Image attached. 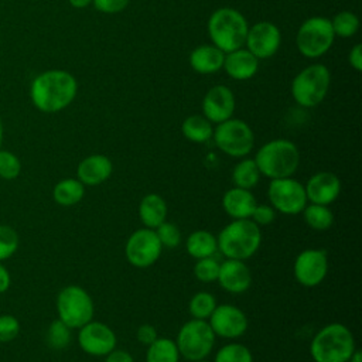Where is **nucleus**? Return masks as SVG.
Wrapping results in <instances>:
<instances>
[{"label":"nucleus","mask_w":362,"mask_h":362,"mask_svg":"<svg viewBox=\"0 0 362 362\" xmlns=\"http://www.w3.org/2000/svg\"><path fill=\"white\" fill-rule=\"evenodd\" d=\"M212 139L216 147L233 158L246 157L255 146L252 127L242 119H228L214 129Z\"/></svg>","instance_id":"obj_10"},{"label":"nucleus","mask_w":362,"mask_h":362,"mask_svg":"<svg viewBox=\"0 0 362 362\" xmlns=\"http://www.w3.org/2000/svg\"><path fill=\"white\" fill-rule=\"evenodd\" d=\"M216 305V297L212 293L198 291L189 298L188 313L195 320H208Z\"/></svg>","instance_id":"obj_31"},{"label":"nucleus","mask_w":362,"mask_h":362,"mask_svg":"<svg viewBox=\"0 0 362 362\" xmlns=\"http://www.w3.org/2000/svg\"><path fill=\"white\" fill-rule=\"evenodd\" d=\"M260 180V171L253 158H242L232 170L233 187L252 189Z\"/></svg>","instance_id":"obj_29"},{"label":"nucleus","mask_w":362,"mask_h":362,"mask_svg":"<svg viewBox=\"0 0 362 362\" xmlns=\"http://www.w3.org/2000/svg\"><path fill=\"white\" fill-rule=\"evenodd\" d=\"M219 264L221 262H218L214 256L198 259L194 264V276L202 283H214L218 279Z\"/></svg>","instance_id":"obj_36"},{"label":"nucleus","mask_w":362,"mask_h":362,"mask_svg":"<svg viewBox=\"0 0 362 362\" xmlns=\"http://www.w3.org/2000/svg\"><path fill=\"white\" fill-rule=\"evenodd\" d=\"M136 338L141 345L148 346L153 341L158 338V334L151 324H141L136 331Z\"/></svg>","instance_id":"obj_42"},{"label":"nucleus","mask_w":362,"mask_h":362,"mask_svg":"<svg viewBox=\"0 0 362 362\" xmlns=\"http://www.w3.org/2000/svg\"><path fill=\"white\" fill-rule=\"evenodd\" d=\"M260 175L276 180L293 177L300 164L297 146L287 139H274L264 143L253 157Z\"/></svg>","instance_id":"obj_3"},{"label":"nucleus","mask_w":362,"mask_h":362,"mask_svg":"<svg viewBox=\"0 0 362 362\" xmlns=\"http://www.w3.org/2000/svg\"><path fill=\"white\" fill-rule=\"evenodd\" d=\"M334 38L335 34L331 20L322 16H314L303 21L298 27L296 45L303 57L314 59L322 57L331 48Z\"/></svg>","instance_id":"obj_9"},{"label":"nucleus","mask_w":362,"mask_h":362,"mask_svg":"<svg viewBox=\"0 0 362 362\" xmlns=\"http://www.w3.org/2000/svg\"><path fill=\"white\" fill-rule=\"evenodd\" d=\"M180 352L174 339L158 337L146 351V362H178Z\"/></svg>","instance_id":"obj_28"},{"label":"nucleus","mask_w":362,"mask_h":362,"mask_svg":"<svg viewBox=\"0 0 362 362\" xmlns=\"http://www.w3.org/2000/svg\"><path fill=\"white\" fill-rule=\"evenodd\" d=\"M218 250L226 259L246 260L260 247V226L252 219H233L216 236Z\"/></svg>","instance_id":"obj_4"},{"label":"nucleus","mask_w":362,"mask_h":362,"mask_svg":"<svg viewBox=\"0 0 362 362\" xmlns=\"http://www.w3.org/2000/svg\"><path fill=\"white\" fill-rule=\"evenodd\" d=\"M78 345L90 356H106L117 345L115 331L105 322L90 320L78 328Z\"/></svg>","instance_id":"obj_13"},{"label":"nucleus","mask_w":362,"mask_h":362,"mask_svg":"<svg viewBox=\"0 0 362 362\" xmlns=\"http://www.w3.org/2000/svg\"><path fill=\"white\" fill-rule=\"evenodd\" d=\"M192 362H211V361H206V358H205V359H198V361H192Z\"/></svg>","instance_id":"obj_49"},{"label":"nucleus","mask_w":362,"mask_h":362,"mask_svg":"<svg viewBox=\"0 0 362 362\" xmlns=\"http://www.w3.org/2000/svg\"><path fill=\"white\" fill-rule=\"evenodd\" d=\"M225 52L214 44H204L194 48L189 54L191 68L202 75L215 74L222 69Z\"/></svg>","instance_id":"obj_23"},{"label":"nucleus","mask_w":362,"mask_h":362,"mask_svg":"<svg viewBox=\"0 0 362 362\" xmlns=\"http://www.w3.org/2000/svg\"><path fill=\"white\" fill-rule=\"evenodd\" d=\"M185 250L194 259H204L214 256L218 252L216 236L205 229L194 230L185 240Z\"/></svg>","instance_id":"obj_25"},{"label":"nucleus","mask_w":362,"mask_h":362,"mask_svg":"<svg viewBox=\"0 0 362 362\" xmlns=\"http://www.w3.org/2000/svg\"><path fill=\"white\" fill-rule=\"evenodd\" d=\"M281 33L270 21H259L249 27L245 45L259 61L272 58L280 48Z\"/></svg>","instance_id":"obj_16"},{"label":"nucleus","mask_w":362,"mask_h":362,"mask_svg":"<svg viewBox=\"0 0 362 362\" xmlns=\"http://www.w3.org/2000/svg\"><path fill=\"white\" fill-rule=\"evenodd\" d=\"M78 92V82L64 69H49L34 78L30 88L33 105L44 113H57L69 106Z\"/></svg>","instance_id":"obj_1"},{"label":"nucleus","mask_w":362,"mask_h":362,"mask_svg":"<svg viewBox=\"0 0 362 362\" xmlns=\"http://www.w3.org/2000/svg\"><path fill=\"white\" fill-rule=\"evenodd\" d=\"M157 238L161 243L163 247H168V249H174L181 243V230L180 228L168 221H164L160 226H157L156 229Z\"/></svg>","instance_id":"obj_38"},{"label":"nucleus","mask_w":362,"mask_h":362,"mask_svg":"<svg viewBox=\"0 0 362 362\" xmlns=\"http://www.w3.org/2000/svg\"><path fill=\"white\" fill-rule=\"evenodd\" d=\"M11 286V274L8 269L0 262V294L6 293Z\"/></svg>","instance_id":"obj_45"},{"label":"nucleus","mask_w":362,"mask_h":362,"mask_svg":"<svg viewBox=\"0 0 362 362\" xmlns=\"http://www.w3.org/2000/svg\"><path fill=\"white\" fill-rule=\"evenodd\" d=\"M113 163L105 154H90L85 157L76 167V178L85 187H96L110 178Z\"/></svg>","instance_id":"obj_20"},{"label":"nucleus","mask_w":362,"mask_h":362,"mask_svg":"<svg viewBox=\"0 0 362 362\" xmlns=\"http://www.w3.org/2000/svg\"><path fill=\"white\" fill-rule=\"evenodd\" d=\"M222 69L232 79L246 81L256 75L259 69V59L249 49L238 48L225 54Z\"/></svg>","instance_id":"obj_21"},{"label":"nucleus","mask_w":362,"mask_h":362,"mask_svg":"<svg viewBox=\"0 0 362 362\" xmlns=\"http://www.w3.org/2000/svg\"><path fill=\"white\" fill-rule=\"evenodd\" d=\"M215 337L236 339L242 337L249 327L246 314L233 304H218L206 320Z\"/></svg>","instance_id":"obj_15"},{"label":"nucleus","mask_w":362,"mask_h":362,"mask_svg":"<svg viewBox=\"0 0 362 362\" xmlns=\"http://www.w3.org/2000/svg\"><path fill=\"white\" fill-rule=\"evenodd\" d=\"M304 189L308 202L329 206L341 194V180L331 171H320L308 178Z\"/></svg>","instance_id":"obj_18"},{"label":"nucleus","mask_w":362,"mask_h":362,"mask_svg":"<svg viewBox=\"0 0 362 362\" xmlns=\"http://www.w3.org/2000/svg\"><path fill=\"white\" fill-rule=\"evenodd\" d=\"M21 173V161L20 158L8 151L0 148V178L6 181L16 180Z\"/></svg>","instance_id":"obj_37"},{"label":"nucleus","mask_w":362,"mask_h":362,"mask_svg":"<svg viewBox=\"0 0 362 362\" xmlns=\"http://www.w3.org/2000/svg\"><path fill=\"white\" fill-rule=\"evenodd\" d=\"M201 107L204 116L212 124H219L232 117L236 107L235 95L228 86L215 85L204 95Z\"/></svg>","instance_id":"obj_17"},{"label":"nucleus","mask_w":362,"mask_h":362,"mask_svg":"<svg viewBox=\"0 0 362 362\" xmlns=\"http://www.w3.org/2000/svg\"><path fill=\"white\" fill-rule=\"evenodd\" d=\"M348 61H349V65L355 71H358V72L362 71V45L361 44H355L351 48V51L348 54Z\"/></svg>","instance_id":"obj_43"},{"label":"nucleus","mask_w":362,"mask_h":362,"mask_svg":"<svg viewBox=\"0 0 362 362\" xmlns=\"http://www.w3.org/2000/svg\"><path fill=\"white\" fill-rule=\"evenodd\" d=\"M331 25L335 37L351 38L359 30V18L355 13L344 10L334 16V18L331 20Z\"/></svg>","instance_id":"obj_32"},{"label":"nucleus","mask_w":362,"mask_h":362,"mask_svg":"<svg viewBox=\"0 0 362 362\" xmlns=\"http://www.w3.org/2000/svg\"><path fill=\"white\" fill-rule=\"evenodd\" d=\"M348 362H362V352L359 349H355Z\"/></svg>","instance_id":"obj_47"},{"label":"nucleus","mask_w":362,"mask_h":362,"mask_svg":"<svg viewBox=\"0 0 362 362\" xmlns=\"http://www.w3.org/2000/svg\"><path fill=\"white\" fill-rule=\"evenodd\" d=\"M256 205L257 201L252 189L232 187L222 197V208L232 219H250Z\"/></svg>","instance_id":"obj_22"},{"label":"nucleus","mask_w":362,"mask_h":362,"mask_svg":"<svg viewBox=\"0 0 362 362\" xmlns=\"http://www.w3.org/2000/svg\"><path fill=\"white\" fill-rule=\"evenodd\" d=\"M250 219L259 226H266L276 219V211L270 204H257L250 215Z\"/></svg>","instance_id":"obj_40"},{"label":"nucleus","mask_w":362,"mask_h":362,"mask_svg":"<svg viewBox=\"0 0 362 362\" xmlns=\"http://www.w3.org/2000/svg\"><path fill=\"white\" fill-rule=\"evenodd\" d=\"M130 0H92L93 7L103 14H117L123 11Z\"/></svg>","instance_id":"obj_41"},{"label":"nucleus","mask_w":362,"mask_h":362,"mask_svg":"<svg viewBox=\"0 0 362 362\" xmlns=\"http://www.w3.org/2000/svg\"><path fill=\"white\" fill-rule=\"evenodd\" d=\"M184 137L192 143H205L212 139L214 124L204 115H191L181 124Z\"/></svg>","instance_id":"obj_27"},{"label":"nucleus","mask_w":362,"mask_h":362,"mask_svg":"<svg viewBox=\"0 0 362 362\" xmlns=\"http://www.w3.org/2000/svg\"><path fill=\"white\" fill-rule=\"evenodd\" d=\"M58 320L71 329H78L93 320L95 305L90 294L81 286L69 284L59 290L55 300Z\"/></svg>","instance_id":"obj_7"},{"label":"nucleus","mask_w":362,"mask_h":362,"mask_svg":"<svg viewBox=\"0 0 362 362\" xmlns=\"http://www.w3.org/2000/svg\"><path fill=\"white\" fill-rule=\"evenodd\" d=\"M161 250L163 246L156 230L144 226L134 230L124 245V256L127 262L137 269L153 266L158 260Z\"/></svg>","instance_id":"obj_12"},{"label":"nucleus","mask_w":362,"mask_h":362,"mask_svg":"<svg viewBox=\"0 0 362 362\" xmlns=\"http://www.w3.org/2000/svg\"><path fill=\"white\" fill-rule=\"evenodd\" d=\"M267 198L273 209L283 215L301 214L308 204L304 184L293 177L270 180Z\"/></svg>","instance_id":"obj_11"},{"label":"nucleus","mask_w":362,"mask_h":362,"mask_svg":"<svg viewBox=\"0 0 362 362\" xmlns=\"http://www.w3.org/2000/svg\"><path fill=\"white\" fill-rule=\"evenodd\" d=\"M303 218L304 222L317 232L328 230L334 223V214L328 208V205H320V204H307L303 209Z\"/></svg>","instance_id":"obj_30"},{"label":"nucleus","mask_w":362,"mask_h":362,"mask_svg":"<svg viewBox=\"0 0 362 362\" xmlns=\"http://www.w3.org/2000/svg\"><path fill=\"white\" fill-rule=\"evenodd\" d=\"M216 281L225 291L230 294H242L247 291L252 284V272L245 260L225 259L219 264Z\"/></svg>","instance_id":"obj_19"},{"label":"nucleus","mask_w":362,"mask_h":362,"mask_svg":"<svg viewBox=\"0 0 362 362\" xmlns=\"http://www.w3.org/2000/svg\"><path fill=\"white\" fill-rule=\"evenodd\" d=\"M1 141H3V123L0 119V148H1Z\"/></svg>","instance_id":"obj_48"},{"label":"nucleus","mask_w":362,"mask_h":362,"mask_svg":"<svg viewBox=\"0 0 362 362\" xmlns=\"http://www.w3.org/2000/svg\"><path fill=\"white\" fill-rule=\"evenodd\" d=\"M20 246V238L17 230L10 226L0 223V262L8 260L16 255Z\"/></svg>","instance_id":"obj_35"},{"label":"nucleus","mask_w":362,"mask_h":362,"mask_svg":"<svg viewBox=\"0 0 362 362\" xmlns=\"http://www.w3.org/2000/svg\"><path fill=\"white\" fill-rule=\"evenodd\" d=\"M249 24L245 16L232 7L216 8L208 20V34L215 47L230 52L245 45Z\"/></svg>","instance_id":"obj_5"},{"label":"nucleus","mask_w":362,"mask_h":362,"mask_svg":"<svg viewBox=\"0 0 362 362\" xmlns=\"http://www.w3.org/2000/svg\"><path fill=\"white\" fill-rule=\"evenodd\" d=\"M296 280L304 287H315L322 283L328 273V256L322 249L301 250L293 266Z\"/></svg>","instance_id":"obj_14"},{"label":"nucleus","mask_w":362,"mask_h":362,"mask_svg":"<svg viewBox=\"0 0 362 362\" xmlns=\"http://www.w3.org/2000/svg\"><path fill=\"white\" fill-rule=\"evenodd\" d=\"M214 362H253V355L246 345L230 342L216 351Z\"/></svg>","instance_id":"obj_33"},{"label":"nucleus","mask_w":362,"mask_h":362,"mask_svg":"<svg viewBox=\"0 0 362 362\" xmlns=\"http://www.w3.org/2000/svg\"><path fill=\"white\" fill-rule=\"evenodd\" d=\"M105 362H134V359L130 352L115 348L105 356Z\"/></svg>","instance_id":"obj_44"},{"label":"nucleus","mask_w":362,"mask_h":362,"mask_svg":"<svg viewBox=\"0 0 362 362\" xmlns=\"http://www.w3.org/2000/svg\"><path fill=\"white\" fill-rule=\"evenodd\" d=\"M85 185L78 178H64L52 188V198L61 206H72L82 201Z\"/></svg>","instance_id":"obj_26"},{"label":"nucleus","mask_w":362,"mask_h":362,"mask_svg":"<svg viewBox=\"0 0 362 362\" xmlns=\"http://www.w3.org/2000/svg\"><path fill=\"white\" fill-rule=\"evenodd\" d=\"M68 1L75 8H83V7H88L92 3V0H68Z\"/></svg>","instance_id":"obj_46"},{"label":"nucleus","mask_w":362,"mask_h":362,"mask_svg":"<svg viewBox=\"0 0 362 362\" xmlns=\"http://www.w3.org/2000/svg\"><path fill=\"white\" fill-rule=\"evenodd\" d=\"M20 334V321L13 314L0 315V344L11 342Z\"/></svg>","instance_id":"obj_39"},{"label":"nucleus","mask_w":362,"mask_h":362,"mask_svg":"<svg viewBox=\"0 0 362 362\" xmlns=\"http://www.w3.org/2000/svg\"><path fill=\"white\" fill-rule=\"evenodd\" d=\"M167 202L156 192L144 195L139 204V218L144 228L156 229L167 221Z\"/></svg>","instance_id":"obj_24"},{"label":"nucleus","mask_w":362,"mask_h":362,"mask_svg":"<svg viewBox=\"0 0 362 362\" xmlns=\"http://www.w3.org/2000/svg\"><path fill=\"white\" fill-rule=\"evenodd\" d=\"M71 328L65 325L61 320H54L47 329L45 339L49 348L52 349H64L71 342Z\"/></svg>","instance_id":"obj_34"},{"label":"nucleus","mask_w":362,"mask_h":362,"mask_svg":"<svg viewBox=\"0 0 362 362\" xmlns=\"http://www.w3.org/2000/svg\"><path fill=\"white\" fill-rule=\"evenodd\" d=\"M215 334L206 320H195L184 322L177 334L175 345L180 356L192 362L209 356L215 346Z\"/></svg>","instance_id":"obj_8"},{"label":"nucleus","mask_w":362,"mask_h":362,"mask_svg":"<svg viewBox=\"0 0 362 362\" xmlns=\"http://www.w3.org/2000/svg\"><path fill=\"white\" fill-rule=\"evenodd\" d=\"M355 349L352 331L341 322L324 325L310 342V356L314 362H348Z\"/></svg>","instance_id":"obj_2"},{"label":"nucleus","mask_w":362,"mask_h":362,"mask_svg":"<svg viewBox=\"0 0 362 362\" xmlns=\"http://www.w3.org/2000/svg\"><path fill=\"white\" fill-rule=\"evenodd\" d=\"M331 72L324 64H311L301 69L291 82V96L303 107L320 105L329 89Z\"/></svg>","instance_id":"obj_6"}]
</instances>
